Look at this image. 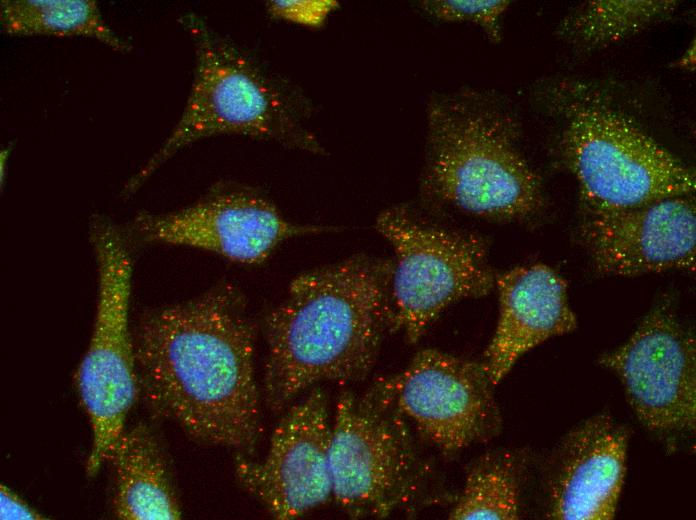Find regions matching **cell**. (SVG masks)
I'll return each instance as SVG.
<instances>
[{"mask_svg": "<svg viewBox=\"0 0 696 520\" xmlns=\"http://www.w3.org/2000/svg\"><path fill=\"white\" fill-rule=\"evenodd\" d=\"M560 149L589 211L621 210L692 195L694 172L586 85L561 104Z\"/></svg>", "mask_w": 696, "mask_h": 520, "instance_id": "cell-5", "label": "cell"}, {"mask_svg": "<svg viewBox=\"0 0 696 520\" xmlns=\"http://www.w3.org/2000/svg\"><path fill=\"white\" fill-rule=\"evenodd\" d=\"M588 213L583 237L598 272L631 277L695 270L696 208L692 195Z\"/></svg>", "mask_w": 696, "mask_h": 520, "instance_id": "cell-13", "label": "cell"}, {"mask_svg": "<svg viewBox=\"0 0 696 520\" xmlns=\"http://www.w3.org/2000/svg\"><path fill=\"white\" fill-rule=\"evenodd\" d=\"M376 230L395 252L390 283V330L416 343L450 305L495 287L484 240L419 221L405 206L376 218Z\"/></svg>", "mask_w": 696, "mask_h": 520, "instance_id": "cell-7", "label": "cell"}, {"mask_svg": "<svg viewBox=\"0 0 696 520\" xmlns=\"http://www.w3.org/2000/svg\"><path fill=\"white\" fill-rule=\"evenodd\" d=\"M599 364L620 380L635 415L652 432L696 428V343L667 304L653 308Z\"/></svg>", "mask_w": 696, "mask_h": 520, "instance_id": "cell-10", "label": "cell"}, {"mask_svg": "<svg viewBox=\"0 0 696 520\" xmlns=\"http://www.w3.org/2000/svg\"><path fill=\"white\" fill-rule=\"evenodd\" d=\"M423 10L445 22H469L480 26L491 41L501 39L500 20L510 6L508 0H426Z\"/></svg>", "mask_w": 696, "mask_h": 520, "instance_id": "cell-20", "label": "cell"}, {"mask_svg": "<svg viewBox=\"0 0 696 520\" xmlns=\"http://www.w3.org/2000/svg\"><path fill=\"white\" fill-rule=\"evenodd\" d=\"M421 189L430 200L495 221H520L544 206L541 181L518 148L514 118L473 91L435 96L426 110Z\"/></svg>", "mask_w": 696, "mask_h": 520, "instance_id": "cell-3", "label": "cell"}, {"mask_svg": "<svg viewBox=\"0 0 696 520\" xmlns=\"http://www.w3.org/2000/svg\"><path fill=\"white\" fill-rule=\"evenodd\" d=\"M499 313L482 367L493 386L516 362L548 339L573 332L577 317L567 282L542 263L514 267L496 276Z\"/></svg>", "mask_w": 696, "mask_h": 520, "instance_id": "cell-15", "label": "cell"}, {"mask_svg": "<svg viewBox=\"0 0 696 520\" xmlns=\"http://www.w3.org/2000/svg\"><path fill=\"white\" fill-rule=\"evenodd\" d=\"M114 472L112 510L121 520H176L182 516L169 464L144 423L125 428L108 461Z\"/></svg>", "mask_w": 696, "mask_h": 520, "instance_id": "cell-16", "label": "cell"}, {"mask_svg": "<svg viewBox=\"0 0 696 520\" xmlns=\"http://www.w3.org/2000/svg\"><path fill=\"white\" fill-rule=\"evenodd\" d=\"M339 5L336 0H272L266 10L275 19L317 29Z\"/></svg>", "mask_w": 696, "mask_h": 520, "instance_id": "cell-21", "label": "cell"}, {"mask_svg": "<svg viewBox=\"0 0 696 520\" xmlns=\"http://www.w3.org/2000/svg\"><path fill=\"white\" fill-rule=\"evenodd\" d=\"M393 262L355 255L296 276L266 317L264 402L281 414L322 382L367 376L390 330Z\"/></svg>", "mask_w": 696, "mask_h": 520, "instance_id": "cell-2", "label": "cell"}, {"mask_svg": "<svg viewBox=\"0 0 696 520\" xmlns=\"http://www.w3.org/2000/svg\"><path fill=\"white\" fill-rule=\"evenodd\" d=\"M628 442L626 427L605 413L574 427L553 461L546 517L613 519L625 482Z\"/></svg>", "mask_w": 696, "mask_h": 520, "instance_id": "cell-14", "label": "cell"}, {"mask_svg": "<svg viewBox=\"0 0 696 520\" xmlns=\"http://www.w3.org/2000/svg\"><path fill=\"white\" fill-rule=\"evenodd\" d=\"M275 425L260 460L239 455V485L277 520L296 519L332 496L328 399L318 387L294 401Z\"/></svg>", "mask_w": 696, "mask_h": 520, "instance_id": "cell-11", "label": "cell"}, {"mask_svg": "<svg viewBox=\"0 0 696 520\" xmlns=\"http://www.w3.org/2000/svg\"><path fill=\"white\" fill-rule=\"evenodd\" d=\"M1 520H44L42 513L31 507L16 492L4 484L0 485Z\"/></svg>", "mask_w": 696, "mask_h": 520, "instance_id": "cell-22", "label": "cell"}, {"mask_svg": "<svg viewBox=\"0 0 696 520\" xmlns=\"http://www.w3.org/2000/svg\"><path fill=\"white\" fill-rule=\"evenodd\" d=\"M196 65L184 110L169 136L125 185L133 194L180 149L217 135H242L325 154L303 122L302 108L276 80L197 15L182 19Z\"/></svg>", "mask_w": 696, "mask_h": 520, "instance_id": "cell-4", "label": "cell"}, {"mask_svg": "<svg viewBox=\"0 0 696 520\" xmlns=\"http://www.w3.org/2000/svg\"><path fill=\"white\" fill-rule=\"evenodd\" d=\"M98 292L87 350L76 371L79 398L91 429L85 469L94 477L125 430L139 387L134 337L129 327L132 258L123 231L94 216L89 228Z\"/></svg>", "mask_w": 696, "mask_h": 520, "instance_id": "cell-6", "label": "cell"}, {"mask_svg": "<svg viewBox=\"0 0 696 520\" xmlns=\"http://www.w3.org/2000/svg\"><path fill=\"white\" fill-rule=\"evenodd\" d=\"M133 337L151 409L200 443L251 457L262 418L256 328L243 293L226 282L153 308Z\"/></svg>", "mask_w": 696, "mask_h": 520, "instance_id": "cell-1", "label": "cell"}, {"mask_svg": "<svg viewBox=\"0 0 696 520\" xmlns=\"http://www.w3.org/2000/svg\"><path fill=\"white\" fill-rule=\"evenodd\" d=\"M332 497L353 518H384L412 493L415 459L404 419L370 388L342 391L331 422Z\"/></svg>", "mask_w": 696, "mask_h": 520, "instance_id": "cell-8", "label": "cell"}, {"mask_svg": "<svg viewBox=\"0 0 696 520\" xmlns=\"http://www.w3.org/2000/svg\"><path fill=\"white\" fill-rule=\"evenodd\" d=\"M448 518L520 519V472L514 456L492 452L480 457L468 470Z\"/></svg>", "mask_w": 696, "mask_h": 520, "instance_id": "cell-19", "label": "cell"}, {"mask_svg": "<svg viewBox=\"0 0 696 520\" xmlns=\"http://www.w3.org/2000/svg\"><path fill=\"white\" fill-rule=\"evenodd\" d=\"M676 7L674 0H591L564 18L558 34L580 49H599L638 34Z\"/></svg>", "mask_w": 696, "mask_h": 520, "instance_id": "cell-18", "label": "cell"}, {"mask_svg": "<svg viewBox=\"0 0 696 520\" xmlns=\"http://www.w3.org/2000/svg\"><path fill=\"white\" fill-rule=\"evenodd\" d=\"M131 229L147 243L197 248L232 262L256 265L286 239L317 233L323 227L293 223L261 194L228 188L172 212L139 213Z\"/></svg>", "mask_w": 696, "mask_h": 520, "instance_id": "cell-12", "label": "cell"}, {"mask_svg": "<svg viewBox=\"0 0 696 520\" xmlns=\"http://www.w3.org/2000/svg\"><path fill=\"white\" fill-rule=\"evenodd\" d=\"M0 23L9 35L87 37L120 53L132 49L105 22L93 0H2Z\"/></svg>", "mask_w": 696, "mask_h": 520, "instance_id": "cell-17", "label": "cell"}, {"mask_svg": "<svg viewBox=\"0 0 696 520\" xmlns=\"http://www.w3.org/2000/svg\"><path fill=\"white\" fill-rule=\"evenodd\" d=\"M482 364L435 348L369 388L438 450L453 454L498 434L501 415Z\"/></svg>", "mask_w": 696, "mask_h": 520, "instance_id": "cell-9", "label": "cell"}]
</instances>
